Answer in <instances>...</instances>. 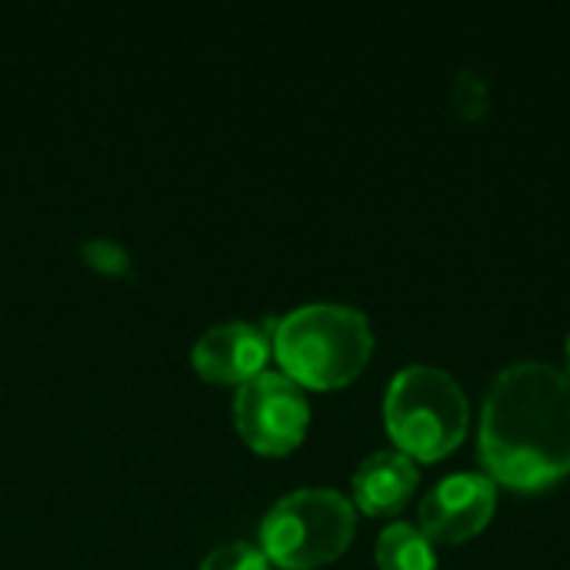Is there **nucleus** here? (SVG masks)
<instances>
[{
  "instance_id": "nucleus-1",
  "label": "nucleus",
  "mask_w": 570,
  "mask_h": 570,
  "mask_svg": "<svg viewBox=\"0 0 570 570\" xmlns=\"http://www.w3.org/2000/svg\"><path fill=\"white\" fill-rule=\"evenodd\" d=\"M481 461L491 481L544 491L570 474V374L524 361L504 367L484 401Z\"/></svg>"
},
{
  "instance_id": "nucleus-2",
  "label": "nucleus",
  "mask_w": 570,
  "mask_h": 570,
  "mask_svg": "<svg viewBox=\"0 0 570 570\" xmlns=\"http://www.w3.org/2000/svg\"><path fill=\"white\" fill-rule=\"evenodd\" d=\"M284 374L301 387H344L371 361L374 334L347 304H304L264 327Z\"/></svg>"
},
{
  "instance_id": "nucleus-3",
  "label": "nucleus",
  "mask_w": 570,
  "mask_h": 570,
  "mask_svg": "<svg viewBox=\"0 0 570 570\" xmlns=\"http://www.w3.org/2000/svg\"><path fill=\"white\" fill-rule=\"evenodd\" d=\"M471 407L461 384L431 364L394 374L384 394V424L397 451L411 461H441L468 434Z\"/></svg>"
},
{
  "instance_id": "nucleus-4",
  "label": "nucleus",
  "mask_w": 570,
  "mask_h": 570,
  "mask_svg": "<svg viewBox=\"0 0 570 570\" xmlns=\"http://www.w3.org/2000/svg\"><path fill=\"white\" fill-rule=\"evenodd\" d=\"M357 528L354 504L331 488H301L281 498L261 524V551L287 570L337 561Z\"/></svg>"
},
{
  "instance_id": "nucleus-5",
  "label": "nucleus",
  "mask_w": 570,
  "mask_h": 570,
  "mask_svg": "<svg viewBox=\"0 0 570 570\" xmlns=\"http://www.w3.org/2000/svg\"><path fill=\"white\" fill-rule=\"evenodd\" d=\"M234 424L257 454H287L307 434L311 404L284 371H261L237 387Z\"/></svg>"
},
{
  "instance_id": "nucleus-6",
  "label": "nucleus",
  "mask_w": 570,
  "mask_h": 570,
  "mask_svg": "<svg viewBox=\"0 0 570 570\" xmlns=\"http://www.w3.org/2000/svg\"><path fill=\"white\" fill-rule=\"evenodd\" d=\"M498 508V488L488 474H451L431 488L421 501V531L441 544H461L478 538Z\"/></svg>"
},
{
  "instance_id": "nucleus-7",
  "label": "nucleus",
  "mask_w": 570,
  "mask_h": 570,
  "mask_svg": "<svg viewBox=\"0 0 570 570\" xmlns=\"http://www.w3.org/2000/svg\"><path fill=\"white\" fill-rule=\"evenodd\" d=\"M271 334L247 321H227L200 334L194 344V367L204 381L214 384H247L267 371Z\"/></svg>"
},
{
  "instance_id": "nucleus-8",
  "label": "nucleus",
  "mask_w": 570,
  "mask_h": 570,
  "mask_svg": "<svg viewBox=\"0 0 570 570\" xmlns=\"http://www.w3.org/2000/svg\"><path fill=\"white\" fill-rule=\"evenodd\" d=\"M417 488V468L401 451H374L354 471V504L364 514H397Z\"/></svg>"
},
{
  "instance_id": "nucleus-9",
  "label": "nucleus",
  "mask_w": 570,
  "mask_h": 570,
  "mask_svg": "<svg viewBox=\"0 0 570 570\" xmlns=\"http://www.w3.org/2000/svg\"><path fill=\"white\" fill-rule=\"evenodd\" d=\"M381 570H434V544L414 524H391L377 538Z\"/></svg>"
},
{
  "instance_id": "nucleus-10",
  "label": "nucleus",
  "mask_w": 570,
  "mask_h": 570,
  "mask_svg": "<svg viewBox=\"0 0 570 570\" xmlns=\"http://www.w3.org/2000/svg\"><path fill=\"white\" fill-rule=\"evenodd\" d=\"M200 570H271L267 568V554L247 541H227L220 548H214Z\"/></svg>"
},
{
  "instance_id": "nucleus-11",
  "label": "nucleus",
  "mask_w": 570,
  "mask_h": 570,
  "mask_svg": "<svg viewBox=\"0 0 570 570\" xmlns=\"http://www.w3.org/2000/svg\"><path fill=\"white\" fill-rule=\"evenodd\" d=\"M451 100H454V107H458L461 117L478 120V117H484L488 107H491V90H488V83H484L474 70H461L458 80H454Z\"/></svg>"
},
{
  "instance_id": "nucleus-12",
  "label": "nucleus",
  "mask_w": 570,
  "mask_h": 570,
  "mask_svg": "<svg viewBox=\"0 0 570 570\" xmlns=\"http://www.w3.org/2000/svg\"><path fill=\"white\" fill-rule=\"evenodd\" d=\"M83 261L100 274H124L130 264L127 250L117 240H104V237H94L83 244Z\"/></svg>"
},
{
  "instance_id": "nucleus-13",
  "label": "nucleus",
  "mask_w": 570,
  "mask_h": 570,
  "mask_svg": "<svg viewBox=\"0 0 570 570\" xmlns=\"http://www.w3.org/2000/svg\"><path fill=\"white\" fill-rule=\"evenodd\" d=\"M568 367H570V341H568ZM568 374H570V371H568Z\"/></svg>"
}]
</instances>
